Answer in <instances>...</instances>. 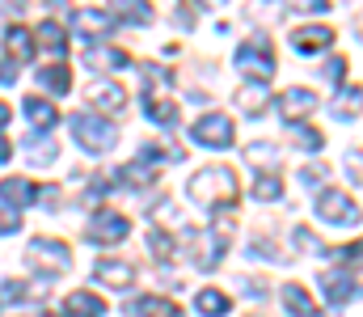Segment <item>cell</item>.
I'll list each match as a JSON object with an SVG mask.
<instances>
[{"label":"cell","mask_w":363,"mask_h":317,"mask_svg":"<svg viewBox=\"0 0 363 317\" xmlns=\"http://www.w3.org/2000/svg\"><path fill=\"white\" fill-rule=\"evenodd\" d=\"M190 199H199V204H211V208H233L237 204V174L228 169V165H211V169H199L194 178H190Z\"/></svg>","instance_id":"1"},{"label":"cell","mask_w":363,"mask_h":317,"mask_svg":"<svg viewBox=\"0 0 363 317\" xmlns=\"http://www.w3.org/2000/svg\"><path fill=\"white\" fill-rule=\"evenodd\" d=\"M72 140L85 148V152H110L118 131L110 127V118H97V114H72Z\"/></svg>","instance_id":"2"},{"label":"cell","mask_w":363,"mask_h":317,"mask_svg":"<svg viewBox=\"0 0 363 317\" xmlns=\"http://www.w3.org/2000/svg\"><path fill=\"white\" fill-rule=\"evenodd\" d=\"M237 68H241L245 77H254L258 85H267L274 77V68H279L274 55H271V38H267V34H254V38L237 51Z\"/></svg>","instance_id":"3"},{"label":"cell","mask_w":363,"mask_h":317,"mask_svg":"<svg viewBox=\"0 0 363 317\" xmlns=\"http://www.w3.org/2000/svg\"><path fill=\"white\" fill-rule=\"evenodd\" d=\"M190 135H194V144H207V148H233V140H237L233 118H228V114H220V110L203 114V118L190 127Z\"/></svg>","instance_id":"4"},{"label":"cell","mask_w":363,"mask_h":317,"mask_svg":"<svg viewBox=\"0 0 363 317\" xmlns=\"http://www.w3.org/2000/svg\"><path fill=\"white\" fill-rule=\"evenodd\" d=\"M127 233H131V220L123 211H97L89 220V241H97V245H118V241H127Z\"/></svg>","instance_id":"5"},{"label":"cell","mask_w":363,"mask_h":317,"mask_svg":"<svg viewBox=\"0 0 363 317\" xmlns=\"http://www.w3.org/2000/svg\"><path fill=\"white\" fill-rule=\"evenodd\" d=\"M26 258H30L34 267H47V271H68V262H72V250H68L64 241H51V237H38V241H30V250H26Z\"/></svg>","instance_id":"6"},{"label":"cell","mask_w":363,"mask_h":317,"mask_svg":"<svg viewBox=\"0 0 363 317\" xmlns=\"http://www.w3.org/2000/svg\"><path fill=\"white\" fill-rule=\"evenodd\" d=\"M313 110H317V94H313V89H304V85H296V89L279 94V114L287 118V127L304 123V114H313Z\"/></svg>","instance_id":"7"},{"label":"cell","mask_w":363,"mask_h":317,"mask_svg":"<svg viewBox=\"0 0 363 317\" xmlns=\"http://www.w3.org/2000/svg\"><path fill=\"white\" fill-rule=\"evenodd\" d=\"M317 216L325 224H347V220H355V199L347 191H321L317 195Z\"/></svg>","instance_id":"8"},{"label":"cell","mask_w":363,"mask_h":317,"mask_svg":"<svg viewBox=\"0 0 363 317\" xmlns=\"http://www.w3.org/2000/svg\"><path fill=\"white\" fill-rule=\"evenodd\" d=\"M321 292L330 296V305H351L359 296V279H355V271L351 275L347 271H325L321 275Z\"/></svg>","instance_id":"9"},{"label":"cell","mask_w":363,"mask_h":317,"mask_svg":"<svg viewBox=\"0 0 363 317\" xmlns=\"http://www.w3.org/2000/svg\"><path fill=\"white\" fill-rule=\"evenodd\" d=\"M93 279L97 284H110V288H131L135 284V267L123 262V258H97L93 262Z\"/></svg>","instance_id":"10"},{"label":"cell","mask_w":363,"mask_h":317,"mask_svg":"<svg viewBox=\"0 0 363 317\" xmlns=\"http://www.w3.org/2000/svg\"><path fill=\"white\" fill-rule=\"evenodd\" d=\"M330 43H334V30H330V26H300V30H291V47H296L300 55L325 51Z\"/></svg>","instance_id":"11"},{"label":"cell","mask_w":363,"mask_h":317,"mask_svg":"<svg viewBox=\"0 0 363 317\" xmlns=\"http://www.w3.org/2000/svg\"><path fill=\"white\" fill-rule=\"evenodd\" d=\"M4 51H9V60L30 64L34 60V30L30 26H9L4 30Z\"/></svg>","instance_id":"12"},{"label":"cell","mask_w":363,"mask_h":317,"mask_svg":"<svg viewBox=\"0 0 363 317\" xmlns=\"http://www.w3.org/2000/svg\"><path fill=\"white\" fill-rule=\"evenodd\" d=\"M89 106L118 114V110H127V89L114 85V81H97V85H89Z\"/></svg>","instance_id":"13"},{"label":"cell","mask_w":363,"mask_h":317,"mask_svg":"<svg viewBox=\"0 0 363 317\" xmlns=\"http://www.w3.org/2000/svg\"><path fill=\"white\" fill-rule=\"evenodd\" d=\"M0 199H4V208H30V204H38V187L26 182V178H4Z\"/></svg>","instance_id":"14"},{"label":"cell","mask_w":363,"mask_h":317,"mask_svg":"<svg viewBox=\"0 0 363 317\" xmlns=\"http://www.w3.org/2000/svg\"><path fill=\"white\" fill-rule=\"evenodd\" d=\"M72 26H77V34L97 38V34H110V30H114V17L101 13V9H77V13H72Z\"/></svg>","instance_id":"15"},{"label":"cell","mask_w":363,"mask_h":317,"mask_svg":"<svg viewBox=\"0 0 363 317\" xmlns=\"http://www.w3.org/2000/svg\"><path fill=\"white\" fill-rule=\"evenodd\" d=\"M224 241L228 237H211V233H194V267H203V271H211L216 262H220V254H224Z\"/></svg>","instance_id":"16"},{"label":"cell","mask_w":363,"mask_h":317,"mask_svg":"<svg viewBox=\"0 0 363 317\" xmlns=\"http://www.w3.org/2000/svg\"><path fill=\"white\" fill-rule=\"evenodd\" d=\"M110 17H123V26H148L152 4L148 0H110Z\"/></svg>","instance_id":"17"},{"label":"cell","mask_w":363,"mask_h":317,"mask_svg":"<svg viewBox=\"0 0 363 317\" xmlns=\"http://www.w3.org/2000/svg\"><path fill=\"white\" fill-rule=\"evenodd\" d=\"M64 309H68V317H101L106 313V301L93 296V292H85V288H77V292H68Z\"/></svg>","instance_id":"18"},{"label":"cell","mask_w":363,"mask_h":317,"mask_svg":"<svg viewBox=\"0 0 363 317\" xmlns=\"http://www.w3.org/2000/svg\"><path fill=\"white\" fill-rule=\"evenodd\" d=\"M85 64H89L93 72H106V68H127V64H131V55H127V51H118V47H89Z\"/></svg>","instance_id":"19"},{"label":"cell","mask_w":363,"mask_h":317,"mask_svg":"<svg viewBox=\"0 0 363 317\" xmlns=\"http://www.w3.org/2000/svg\"><path fill=\"white\" fill-rule=\"evenodd\" d=\"M131 313L135 317H182V309L169 296H140V301H131Z\"/></svg>","instance_id":"20"},{"label":"cell","mask_w":363,"mask_h":317,"mask_svg":"<svg viewBox=\"0 0 363 317\" xmlns=\"http://www.w3.org/2000/svg\"><path fill=\"white\" fill-rule=\"evenodd\" d=\"M283 305H287V313H296V317H317V301L300 284H287L283 288Z\"/></svg>","instance_id":"21"},{"label":"cell","mask_w":363,"mask_h":317,"mask_svg":"<svg viewBox=\"0 0 363 317\" xmlns=\"http://www.w3.org/2000/svg\"><path fill=\"white\" fill-rule=\"evenodd\" d=\"M47 47L51 55H60L64 60V51H68V34H64V26H55V21H43L38 30H34V47Z\"/></svg>","instance_id":"22"},{"label":"cell","mask_w":363,"mask_h":317,"mask_svg":"<svg viewBox=\"0 0 363 317\" xmlns=\"http://www.w3.org/2000/svg\"><path fill=\"white\" fill-rule=\"evenodd\" d=\"M237 106H241L250 118H258V114H267V106H271V89H267V85H245V89L237 94Z\"/></svg>","instance_id":"23"},{"label":"cell","mask_w":363,"mask_h":317,"mask_svg":"<svg viewBox=\"0 0 363 317\" xmlns=\"http://www.w3.org/2000/svg\"><path fill=\"white\" fill-rule=\"evenodd\" d=\"M194 309L203 317H224L228 309H233V301L224 296V292H216V288H203L199 296H194Z\"/></svg>","instance_id":"24"},{"label":"cell","mask_w":363,"mask_h":317,"mask_svg":"<svg viewBox=\"0 0 363 317\" xmlns=\"http://www.w3.org/2000/svg\"><path fill=\"white\" fill-rule=\"evenodd\" d=\"M26 114H30V123H34L38 131H51V127L60 123V110L51 102H43V98H26Z\"/></svg>","instance_id":"25"},{"label":"cell","mask_w":363,"mask_h":317,"mask_svg":"<svg viewBox=\"0 0 363 317\" xmlns=\"http://www.w3.org/2000/svg\"><path fill=\"white\" fill-rule=\"evenodd\" d=\"M38 81H43L51 94H68V85H72V72H68V64H64V60H55L51 68H43V72H38Z\"/></svg>","instance_id":"26"},{"label":"cell","mask_w":363,"mask_h":317,"mask_svg":"<svg viewBox=\"0 0 363 317\" xmlns=\"http://www.w3.org/2000/svg\"><path fill=\"white\" fill-rule=\"evenodd\" d=\"M144 110H148V118H157L161 127L178 123V106H174V102H165L161 94H144Z\"/></svg>","instance_id":"27"},{"label":"cell","mask_w":363,"mask_h":317,"mask_svg":"<svg viewBox=\"0 0 363 317\" xmlns=\"http://www.w3.org/2000/svg\"><path fill=\"white\" fill-rule=\"evenodd\" d=\"M26 152H30L34 165H51V161H55V144H51L47 135H30V140H26Z\"/></svg>","instance_id":"28"},{"label":"cell","mask_w":363,"mask_h":317,"mask_svg":"<svg viewBox=\"0 0 363 317\" xmlns=\"http://www.w3.org/2000/svg\"><path fill=\"white\" fill-rule=\"evenodd\" d=\"M118 178H123L131 191H144V187L157 178V169H152V165H123V169H118Z\"/></svg>","instance_id":"29"},{"label":"cell","mask_w":363,"mask_h":317,"mask_svg":"<svg viewBox=\"0 0 363 317\" xmlns=\"http://www.w3.org/2000/svg\"><path fill=\"white\" fill-rule=\"evenodd\" d=\"M283 195V182H279V174H262L258 182H254V199H262V204H271Z\"/></svg>","instance_id":"30"},{"label":"cell","mask_w":363,"mask_h":317,"mask_svg":"<svg viewBox=\"0 0 363 317\" xmlns=\"http://www.w3.org/2000/svg\"><path fill=\"white\" fill-rule=\"evenodd\" d=\"M148 245H152L157 262H169V258H174V241H169V233H165V228H152V233H148Z\"/></svg>","instance_id":"31"},{"label":"cell","mask_w":363,"mask_h":317,"mask_svg":"<svg viewBox=\"0 0 363 317\" xmlns=\"http://www.w3.org/2000/svg\"><path fill=\"white\" fill-rule=\"evenodd\" d=\"M245 157H250V161H258L262 169H274V165H279V148H274V144H250V148H245Z\"/></svg>","instance_id":"32"},{"label":"cell","mask_w":363,"mask_h":317,"mask_svg":"<svg viewBox=\"0 0 363 317\" xmlns=\"http://www.w3.org/2000/svg\"><path fill=\"white\" fill-rule=\"evenodd\" d=\"M334 114H338V118H347V114L355 118V114H359V85H351V89H342V98L334 102Z\"/></svg>","instance_id":"33"},{"label":"cell","mask_w":363,"mask_h":317,"mask_svg":"<svg viewBox=\"0 0 363 317\" xmlns=\"http://www.w3.org/2000/svg\"><path fill=\"white\" fill-rule=\"evenodd\" d=\"M296 140H300V148H308V152L325 148V135H321V131H313V127H304V123H296Z\"/></svg>","instance_id":"34"},{"label":"cell","mask_w":363,"mask_h":317,"mask_svg":"<svg viewBox=\"0 0 363 317\" xmlns=\"http://www.w3.org/2000/svg\"><path fill=\"white\" fill-rule=\"evenodd\" d=\"M291 13H325L330 9V0H283Z\"/></svg>","instance_id":"35"},{"label":"cell","mask_w":363,"mask_h":317,"mask_svg":"<svg viewBox=\"0 0 363 317\" xmlns=\"http://www.w3.org/2000/svg\"><path fill=\"white\" fill-rule=\"evenodd\" d=\"M17 228H21V216L13 208H0V237H13Z\"/></svg>","instance_id":"36"},{"label":"cell","mask_w":363,"mask_h":317,"mask_svg":"<svg viewBox=\"0 0 363 317\" xmlns=\"http://www.w3.org/2000/svg\"><path fill=\"white\" fill-rule=\"evenodd\" d=\"M342 72H347V60H330V64H325V77H330V81H342Z\"/></svg>","instance_id":"37"},{"label":"cell","mask_w":363,"mask_h":317,"mask_svg":"<svg viewBox=\"0 0 363 317\" xmlns=\"http://www.w3.org/2000/svg\"><path fill=\"white\" fill-rule=\"evenodd\" d=\"M321 178H325V169H321V165H308V169H304V182H308V187H317Z\"/></svg>","instance_id":"38"},{"label":"cell","mask_w":363,"mask_h":317,"mask_svg":"<svg viewBox=\"0 0 363 317\" xmlns=\"http://www.w3.org/2000/svg\"><path fill=\"white\" fill-rule=\"evenodd\" d=\"M351 182L359 187V148H351Z\"/></svg>","instance_id":"39"},{"label":"cell","mask_w":363,"mask_h":317,"mask_svg":"<svg viewBox=\"0 0 363 317\" xmlns=\"http://www.w3.org/2000/svg\"><path fill=\"white\" fill-rule=\"evenodd\" d=\"M0 81H4V85L17 81V64H0Z\"/></svg>","instance_id":"40"},{"label":"cell","mask_w":363,"mask_h":317,"mask_svg":"<svg viewBox=\"0 0 363 317\" xmlns=\"http://www.w3.org/2000/svg\"><path fill=\"white\" fill-rule=\"evenodd\" d=\"M9 157H13V144H9V140H4V135H0V165H4V161H9Z\"/></svg>","instance_id":"41"},{"label":"cell","mask_w":363,"mask_h":317,"mask_svg":"<svg viewBox=\"0 0 363 317\" xmlns=\"http://www.w3.org/2000/svg\"><path fill=\"white\" fill-rule=\"evenodd\" d=\"M9 123V102H0V127Z\"/></svg>","instance_id":"42"}]
</instances>
